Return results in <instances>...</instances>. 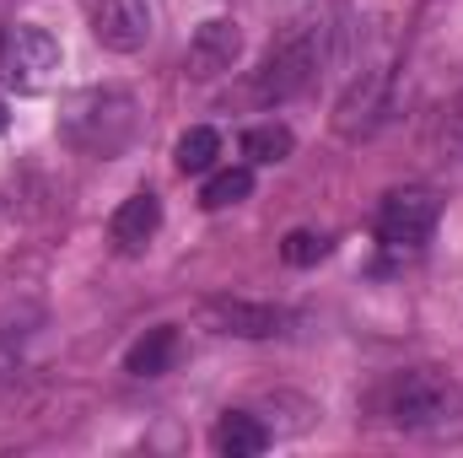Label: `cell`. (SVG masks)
<instances>
[{
  "mask_svg": "<svg viewBox=\"0 0 463 458\" xmlns=\"http://www.w3.org/2000/svg\"><path fill=\"white\" fill-rule=\"evenodd\" d=\"M135 129H140V109L124 87H87L60 109V135L81 157H118L135 140Z\"/></svg>",
  "mask_w": 463,
  "mask_h": 458,
  "instance_id": "6da1fadb",
  "label": "cell"
},
{
  "mask_svg": "<svg viewBox=\"0 0 463 458\" xmlns=\"http://www.w3.org/2000/svg\"><path fill=\"white\" fill-rule=\"evenodd\" d=\"M324 60H329V27H313V33L286 38V43L259 65V76H253V98H259V103H286V98L307 92V87L318 81Z\"/></svg>",
  "mask_w": 463,
  "mask_h": 458,
  "instance_id": "7a4b0ae2",
  "label": "cell"
},
{
  "mask_svg": "<svg viewBox=\"0 0 463 458\" xmlns=\"http://www.w3.org/2000/svg\"><path fill=\"white\" fill-rule=\"evenodd\" d=\"M437 222H442V200H437L431 189H420V184L393 189V195H383V205H377V243L393 248V253H415V248L431 243Z\"/></svg>",
  "mask_w": 463,
  "mask_h": 458,
  "instance_id": "3957f363",
  "label": "cell"
},
{
  "mask_svg": "<svg viewBox=\"0 0 463 458\" xmlns=\"http://www.w3.org/2000/svg\"><path fill=\"white\" fill-rule=\"evenodd\" d=\"M60 71V43L43 27H11L0 38V81L16 92H43Z\"/></svg>",
  "mask_w": 463,
  "mask_h": 458,
  "instance_id": "277c9868",
  "label": "cell"
},
{
  "mask_svg": "<svg viewBox=\"0 0 463 458\" xmlns=\"http://www.w3.org/2000/svg\"><path fill=\"white\" fill-rule=\"evenodd\" d=\"M448 399H453V388H448V377H442V372H431V367L399 372V377H393V388H388V421H393V426H404V432L431 426V421H442V415H448Z\"/></svg>",
  "mask_w": 463,
  "mask_h": 458,
  "instance_id": "5b68a950",
  "label": "cell"
},
{
  "mask_svg": "<svg viewBox=\"0 0 463 458\" xmlns=\"http://www.w3.org/2000/svg\"><path fill=\"white\" fill-rule=\"evenodd\" d=\"M393 109V71L388 65H372V71H361L355 81H350V92L340 98V109H335V129L345 135V140H366L383 119Z\"/></svg>",
  "mask_w": 463,
  "mask_h": 458,
  "instance_id": "8992f818",
  "label": "cell"
},
{
  "mask_svg": "<svg viewBox=\"0 0 463 458\" xmlns=\"http://www.w3.org/2000/svg\"><path fill=\"white\" fill-rule=\"evenodd\" d=\"M92 38L114 54H135L151 38V5L146 0H92Z\"/></svg>",
  "mask_w": 463,
  "mask_h": 458,
  "instance_id": "52a82bcc",
  "label": "cell"
},
{
  "mask_svg": "<svg viewBox=\"0 0 463 458\" xmlns=\"http://www.w3.org/2000/svg\"><path fill=\"white\" fill-rule=\"evenodd\" d=\"M237 54H242V33H237V22H227V16H211V22L189 38L184 71H189L194 81H211V76H227L232 65H237Z\"/></svg>",
  "mask_w": 463,
  "mask_h": 458,
  "instance_id": "ba28073f",
  "label": "cell"
},
{
  "mask_svg": "<svg viewBox=\"0 0 463 458\" xmlns=\"http://www.w3.org/2000/svg\"><path fill=\"white\" fill-rule=\"evenodd\" d=\"M205 319H211L216 335H237V340H269V335H280V324H286L280 308H269V302H242V297L211 302Z\"/></svg>",
  "mask_w": 463,
  "mask_h": 458,
  "instance_id": "9c48e42d",
  "label": "cell"
},
{
  "mask_svg": "<svg viewBox=\"0 0 463 458\" xmlns=\"http://www.w3.org/2000/svg\"><path fill=\"white\" fill-rule=\"evenodd\" d=\"M156 227H162V200H156L151 189H140V195H129V200L114 211L109 237H114L118 253H140V248L156 237Z\"/></svg>",
  "mask_w": 463,
  "mask_h": 458,
  "instance_id": "30bf717a",
  "label": "cell"
},
{
  "mask_svg": "<svg viewBox=\"0 0 463 458\" xmlns=\"http://www.w3.org/2000/svg\"><path fill=\"white\" fill-rule=\"evenodd\" d=\"M211 448L222 458H253L269 448V432H264V421L259 415H248V410H232L216 421V432H211Z\"/></svg>",
  "mask_w": 463,
  "mask_h": 458,
  "instance_id": "8fae6325",
  "label": "cell"
},
{
  "mask_svg": "<svg viewBox=\"0 0 463 458\" xmlns=\"http://www.w3.org/2000/svg\"><path fill=\"white\" fill-rule=\"evenodd\" d=\"M173 356H178V329H173V324H156V329H146L140 340L129 345L124 367H129L135 377H162V372L173 367Z\"/></svg>",
  "mask_w": 463,
  "mask_h": 458,
  "instance_id": "7c38bea8",
  "label": "cell"
},
{
  "mask_svg": "<svg viewBox=\"0 0 463 458\" xmlns=\"http://www.w3.org/2000/svg\"><path fill=\"white\" fill-rule=\"evenodd\" d=\"M291 129L286 124H253L248 135H242V157L253 162V167H275V162H286L291 157Z\"/></svg>",
  "mask_w": 463,
  "mask_h": 458,
  "instance_id": "4fadbf2b",
  "label": "cell"
},
{
  "mask_svg": "<svg viewBox=\"0 0 463 458\" xmlns=\"http://www.w3.org/2000/svg\"><path fill=\"white\" fill-rule=\"evenodd\" d=\"M248 195H253V167H222V173L205 178L200 205L205 211H227V205H242Z\"/></svg>",
  "mask_w": 463,
  "mask_h": 458,
  "instance_id": "5bb4252c",
  "label": "cell"
},
{
  "mask_svg": "<svg viewBox=\"0 0 463 458\" xmlns=\"http://www.w3.org/2000/svg\"><path fill=\"white\" fill-rule=\"evenodd\" d=\"M216 157H222V135L211 124L184 129V140H178V173H211Z\"/></svg>",
  "mask_w": 463,
  "mask_h": 458,
  "instance_id": "9a60e30c",
  "label": "cell"
},
{
  "mask_svg": "<svg viewBox=\"0 0 463 458\" xmlns=\"http://www.w3.org/2000/svg\"><path fill=\"white\" fill-rule=\"evenodd\" d=\"M280 259H286L291 270H313L318 259H329V237H324V232H307V227L286 232V243H280Z\"/></svg>",
  "mask_w": 463,
  "mask_h": 458,
  "instance_id": "2e32d148",
  "label": "cell"
},
{
  "mask_svg": "<svg viewBox=\"0 0 463 458\" xmlns=\"http://www.w3.org/2000/svg\"><path fill=\"white\" fill-rule=\"evenodd\" d=\"M0 135H5V103H0Z\"/></svg>",
  "mask_w": 463,
  "mask_h": 458,
  "instance_id": "e0dca14e",
  "label": "cell"
}]
</instances>
